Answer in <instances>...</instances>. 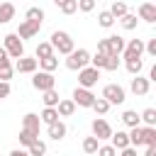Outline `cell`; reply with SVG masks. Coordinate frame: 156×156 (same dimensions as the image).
<instances>
[{
	"instance_id": "836d02e7",
	"label": "cell",
	"mask_w": 156,
	"mask_h": 156,
	"mask_svg": "<svg viewBox=\"0 0 156 156\" xmlns=\"http://www.w3.org/2000/svg\"><path fill=\"white\" fill-rule=\"evenodd\" d=\"M98 146H100V141H98L95 136H85V139H83V151H85V154H90V156L98 154Z\"/></svg>"
},
{
	"instance_id": "60d3db41",
	"label": "cell",
	"mask_w": 156,
	"mask_h": 156,
	"mask_svg": "<svg viewBox=\"0 0 156 156\" xmlns=\"http://www.w3.org/2000/svg\"><path fill=\"white\" fill-rule=\"evenodd\" d=\"M144 51H146L149 56H156V39H149V41H144Z\"/></svg>"
},
{
	"instance_id": "ffe728a7",
	"label": "cell",
	"mask_w": 156,
	"mask_h": 156,
	"mask_svg": "<svg viewBox=\"0 0 156 156\" xmlns=\"http://www.w3.org/2000/svg\"><path fill=\"white\" fill-rule=\"evenodd\" d=\"M49 56H56V54H54V46H51L49 41H39V46H37V51H34V58L41 61V58H49Z\"/></svg>"
},
{
	"instance_id": "8fae6325",
	"label": "cell",
	"mask_w": 156,
	"mask_h": 156,
	"mask_svg": "<svg viewBox=\"0 0 156 156\" xmlns=\"http://www.w3.org/2000/svg\"><path fill=\"white\" fill-rule=\"evenodd\" d=\"M71 100H73V105H78V107H93V102H95V95H93L90 90H85V88H76Z\"/></svg>"
},
{
	"instance_id": "f35d334b",
	"label": "cell",
	"mask_w": 156,
	"mask_h": 156,
	"mask_svg": "<svg viewBox=\"0 0 156 156\" xmlns=\"http://www.w3.org/2000/svg\"><path fill=\"white\" fill-rule=\"evenodd\" d=\"M15 76V68L7 66V68H0V83H10V78Z\"/></svg>"
},
{
	"instance_id": "484cf974",
	"label": "cell",
	"mask_w": 156,
	"mask_h": 156,
	"mask_svg": "<svg viewBox=\"0 0 156 156\" xmlns=\"http://www.w3.org/2000/svg\"><path fill=\"white\" fill-rule=\"evenodd\" d=\"M24 20H29V22H44V10L37 7V5H32V7H27Z\"/></svg>"
},
{
	"instance_id": "cb8c5ba5",
	"label": "cell",
	"mask_w": 156,
	"mask_h": 156,
	"mask_svg": "<svg viewBox=\"0 0 156 156\" xmlns=\"http://www.w3.org/2000/svg\"><path fill=\"white\" fill-rule=\"evenodd\" d=\"M141 141L144 146H156V127H141Z\"/></svg>"
},
{
	"instance_id": "6da1fadb",
	"label": "cell",
	"mask_w": 156,
	"mask_h": 156,
	"mask_svg": "<svg viewBox=\"0 0 156 156\" xmlns=\"http://www.w3.org/2000/svg\"><path fill=\"white\" fill-rule=\"evenodd\" d=\"M49 44L54 46V54L58 51V54H63V56H68V54L76 49V44H73V37H71L68 32H61V29H56V32L51 34Z\"/></svg>"
},
{
	"instance_id": "bcb514c9",
	"label": "cell",
	"mask_w": 156,
	"mask_h": 156,
	"mask_svg": "<svg viewBox=\"0 0 156 156\" xmlns=\"http://www.w3.org/2000/svg\"><path fill=\"white\" fill-rule=\"evenodd\" d=\"M144 156H156V146H146V154Z\"/></svg>"
},
{
	"instance_id": "ba28073f",
	"label": "cell",
	"mask_w": 156,
	"mask_h": 156,
	"mask_svg": "<svg viewBox=\"0 0 156 156\" xmlns=\"http://www.w3.org/2000/svg\"><path fill=\"white\" fill-rule=\"evenodd\" d=\"M39 29H41V22H29V20H22L15 34H17V37H20V41H22V39H32V37H37V34H39Z\"/></svg>"
},
{
	"instance_id": "f546056e",
	"label": "cell",
	"mask_w": 156,
	"mask_h": 156,
	"mask_svg": "<svg viewBox=\"0 0 156 156\" xmlns=\"http://www.w3.org/2000/svg\"><path fill=\"white\" fill-rule=\"evenodd\" d=\"M98 24H100L102 29H110V27L115 24V17H112L107 10H100V12H98Z\"/></svg>"
},
{
	"instance_id": "7c38bea8",
	"label": "cell",
	"mask_w": 156,
	"mask_h": 156,
	"mask_svg": "<svg viewBox=\"0 0 156 156\" xmlns=\"http://www.w3.org/2000/svg\"><path fill=\"white\" fill-rule=\"evenodd\" d=\"M17 73H37V68H39V63H37V58H32V56H22V58H17L15 61V66H12Z\"/></svg>"
},
{
	"instance_id": "74e56055",
	"label": "cell",
	"mask_w": 156,
	"mask_h": 156,
	"mask_svg": "<svg viewBox=\"0 0 156 156\" xmlns=\"http://www.w3.org/2000/svg\"><path fill=\"white\" fill-rule=\"evenodd\" d=\"M78 10L80 12H93L95 10V0H78Z\"/></svg>"
},
{
	"instance_id": "52a82bcc",
	"label": "cell",
	"mask_w": 156,
	"mask_h": 156,
	"mask_svg": "<svg viewBox=\"0 0 156 156\" xmlns=\"http://www.w3.org/2000/svg\"><path fill=\"white\" fill-rule=\"evenodd\" d=\"M124 44H127V41H124L119 34H110V37H105V54H107V56H122Z\"/></svg>"
},
{
	"instance_id": "d4e9b609",
	"label": "cell",
	"mask_w": 156,
	"mask_h": 156,
	"mask_svg": "<svg viewBox=\"0 0 156 156\" xmlns=\"http://www.w3.org/2000/svg\"><path fill=\"white\" fill-rule=\"evenodd\" d=\"M56 7L63 12V15H73L78 10V0H56Z\"/></svg>"
},
{
	"instance_id": "7402d4cb",
	"label": "cell",
	"mask_w": 156,
	"mask_h": 156,
	"mask_svg": "<svg viewBox=\"0 0 156 156\" xmlns=\"http://www.w3.org/2000/svg\"><path fill=\"white\" fill-rule=\"evenodd\" d=\"M39 122H44L46 127L54 124V122H58V112H56V107H44L41 115H39Z\"/></svg>"
},
{
	"instance_id": "83f0119b",
	"label": "cell",
	"mask_w": 156,
	"mask_h": 156,
	"mask_svg": "<svg viewBox=\"0 0 156 156\" xmlns=\"http://www.w3.org/2000/svg\"><path fill=\"white\" fill-rule=\"evenodd\" d=\"M41 95H44V98H41V100H44V107H56V105L61 102L56 88H54V90H46V93H41Z\"/></svg>"
},
{
	"instance_id": "3957f363",
	"label": "cell",
	"mask_w": 156,
	"mask_h": 156,
	"mask_svg": "<svg viewBox=\"0 0 156 156\" xmlns=\"http://www.w3.org/2000/svg\"><path fill=\"white\" fill-rule=\"evenodd\" d=\"M110 107L112 105H122L124 100H127V93H124V88L119 85V83H107L105 88H102V95H100Z\"/></svg>"
},
{
	"instance_id": "1f68e13d",
	"label": "cell",
	"mask_w": 156,
	"mask_h": 156,
	"mask_svg": "<svg viewBox=\"0 0 156 156\" xmlns=\"http://www.w3.org/2000/svg\"><path fill=\"white\" fill-rule=\"evenodd\" d=\"M136 15H132V12H127L122 20H119V24H122V29H127V32H132V29H136Z\"/></svg>"
},
{
	"instance_id": "7bdbcfd3",
	"label": "cell",
	"mask_w": 156,
	"mask_h": 156,
	"mask_svg": "<svg viewBox=\"0 0 156 156\" xmlns=\"http://www.w3.org/2000/svg\"><path fill=\"white\" fill-rule=\"evenodd\" d=\"M10 93H12V88H10V83H0V100H2V98H7Z\"/></svg>"
},
{
	"instance_id": "ac0fdd59",
	"label": "cell",
	"mask_w": 156,
	"mask_h": 156,
	"mask_svg": "<svg viewBox=\"0 0 156 156\" xmlns=\"http://www.w3.org/2000/svg\"><path fill=\"white\" fill-rule=\"evenodd\" d=\"M56 112H58V119H61V117H71V115L76 112V105H73V100H71V98L61 100V102L56 105Z\"/></svg>"
},
{
	"instance_id": "4dcf8cb0",
	"label": "cell",
	"mask_w": 156,
	"mask_h": 156,
	"mask_svg": "<svg viewBox=\"0 0 156 156\" xmlns=\"http://www.w3.org/2000/svg\"><path fill=\"white\" fill-rule=\"evenodd\" d=\"M124 68H127L132 76H139L141 68H144V61H141V58H129V61H124Z\"/></svg>"
},
{
	"instance_id": "44dd1931",
	"label": "cell",
	"mask_w": 156,
	"mask_h": 156,
	"mask_svg": "<svg viewBox=\"0 0 156 156\" xmlns=\"http://www.w3.org/2000/svg\"><path fill=\"white\" fill-rule=\"evenodd\" d=\"M15 5L12 2H0V24H7L12 17H15Z\"/></svg>"
},
{
	"instance_id": "d6986e66",
	"label": "cell",
	"mask_w": 156,
	"mask_h": 156,
	"mask_svg": "<svg viewBox=\"0 0 156 156\" xmlns=\"http://www.w3.org/2000/svg\"><path fill=\"white\" fill-rule=\"evenodd\" d=\"M122 122H124V127H129V129L141 127V119H139L136 110H124V112H122Z\"/></svg>"
},
{
	"instance_id": "8992f818",
	"label": "cell",
	"mask_w": 156,
	"mask_h": 156,
	"mask_svg": "<svg viewBox=\"0 0 156 156\" xmlns=\"http://www.w3.org/2000/svg\"><path fill=\"white\" fill-rule=\"evenodd\" d=\"M98 80H100V71H98V68H93V66H85L83 71H78V88H85V90H90L93 85H98Z\"/></svg>"
},
{
	"instance_id": "7a4b0ae2",
	"label": "cell",
	"mask_w": 156,
	"mask_h": 156,
	"mask_svg": "<svg viewBox=\"0 0 156 156\" xmlns=\"http://www.w3.org/2000/svg\"><path fill=\"white\" fill-rule=\"evenodd\" d=\"M66 68L68 71H83L85 66H90V51L88 49H73L68 56H66Z\"/></svg>"
},
{
	"instance_id": "f6af8a7d",
	"label": "cell",
	"mask_w": 156,
	"mask_h": 156,
	"mask_svg": "<svg viewBox=\"0 0 156 156\" xmlns=\"http://www.w3.org/2000/svg\"><path fill=\"white\" fill-rule=\"evenodd\" d=\"M10 156H29V154H27L24 149H12V151H10Z\"/></svg>"
},
{
	"instance_id": "603a6c76",
	"label": "cell",
	"mask_w": 156,
	"mask_h": 156,
	"mask_svg": "<svg viewBox=\"0 0 156 156\" xmlns=\"http://www.w3.org/2000/svg\"><path fill=\"white\" fill-rule=\"evenodd\" d=\"M107 12H110V15L115 17V22H117V20H122V17L129 12V7H127V2H112Z\"/></svg>"
},
{
	"instance_id": "9a60e30c",
	"label": "cell",
	"mask_w": 156,
	"mask_h": 156,
	"mask_svg": "<svg viewBox=\"0 0 156 156\" xmlns=\"http://www.w3.org/2000/svg\"><path fill=\"white\" fill-rule=\"evenodd\" d=\"M22 129H24V132H32V134H37V136H39V129H41L39 115H34V112H27V115L22 117Z\"/></svg>"
},
{
	"instance_id": "d590c367",
	"label": "cell",
	"mask_w": 156,
	"mask_h": 156,
	"mask_svg": "<svg viewBox=\"0 0 156 156\" xmlns=\"http://www.w3.org/2000/svg\"><path fill=\"white\" fill-rule=\"evenodd\" d=\"M90 110H93L95 115H100V117H102V115H107L110 105H107V102H105L102 98H95V102H93V107H90Z\"/></svg>"
},
{
	"instance_id": "9c48e42d",
	"label": "cell",
	"mask_w": 156,
	"mask_h": 156,
	"mask_svg": "<svg viewBox=\"0 0 156 156\" xmlns=\"http://www.w3.org/2000/svg\"><path fill=\"white\" fill-rule=\"evenodd\" d=\"M144 54V39H129L124 44V51H122V58L129 61V58H141Z\"/></svg>"
},
{
	"instance_id": "ee69618b",
	"label": "cell",
	"mask_w": 156,
	"mask_h": 156,
	"mask_svg": "<svg viewBox=\"0 0 156 156\" xmlns=\"http://www.w3.org/2000/svg\"><path fill=\"white\" fill-rule=\"evenodd\" d=\"M119 156H136V149H132V146H129V149H122Z\"/></svg>"
},
{
	"instance_id": "e0dca14e",
	"label": "cell",
	"mask_w": 156,
	"mask_h": 156,
	"mask_svg": "<svg viewBox=\"0 0 156 156\" xmlns=\"http://www.w3.org/2000/svg\"><path fill=\"white\" fill-rule=\"evenodd\" d=\"M110 146L115 149V151H122V149H129V136H127V132H122V129H117V132H112V136H110Z\"/></svg>"
},
{
	"instance_id": "277c9868",
	"label": "cell",
	"mask_w": 156,
	"mask_h": 156,
	"mask_svg": "<svg viewBox=\"0 0 156 156\" xmlns=\"http://www.w3.org/2000/svg\"><path fill=\"white\" fill-rule=\"evenodd\" d=\"M2 49L7 51V56L10 58H22L24 56V44L20 41V37L12 32V34H5V39H2Z\"/></svg>"
},
{
	"instance_id": "b9f144b4",
	"label": "cell",
	"mask_w": 156,
	"mask_h": 156,
	"mask_svg": "<svg viewBox=\"0 0 156 156\" xmlns=\"http://www.w3.org/2000/svg\"><path fill=\"white\" fill-rule=\"evenodd\" d=\"M7 66H12V63H10V56H7V51L0 46V68H7Z\"/></svg>"
},
{
	"instance_id": "e575fe53",
	"label": "cell",
	"mask_w": 156,
	"mask_h": 156,
	"mask_svg": "<svg viewBox=\"0 0 156 156\" xmlns=\"http://www.w3.org/2000/svg\"><path fill=\"white\" fill-rule=\"evenodd\" d=\"M24 151H27L29 156H44V154H46V144H44L41 139H37V141H34L29 149H24Z\"/></svg>"
},
{
	"instance_id": "d6a6232c",
	"label": "cell",
	"mask_w": 156,
	"mask_h": 156,
	"mask_svg": "<svg viewBox=\"0 0 156 156\" xmlns=\"http://www.w3.org/2000/svg\"><path fill=\"white\" fill-rule=\"evenodd\" d=\"M39 136L37 134H32V132H24V129H20V146H24V149H29L34 141H37Z\"/></svg>"
},
{
	"instance_id": "f1b7e54d",
	"label": "cell",
	"mask_w": 156,
	"mask_h": 156,
	"mask_svg": "<svg viewBox=\"0 0 156 156\" xmlns=\"http://www.w3.org/2000/svg\"><path fill=\"white\" fill-rule=\"evenodd\" d=\"M139 119L144 122V127H156V110H154V107H146V110L139 115Z\"/></svg>"
},
{
	"instance_id": "8d00e7d4",
	"label": "cell",
	"mask_w": 156,
	"mask_h": 156,
	"mask_svg": "<svg viewBox=\"0 0 156 156\" xmlns=\"http://www.w3.org/2000/svg\"><path fill=\"white\" fill-rule=\"evenodd\" d=\"M117 68H119V56H107L102 71H117Z\"/></svg>"
},
{
	"instance_id": "5b68a950",
	"label": "cell",
	"mask_w": 156,
	"mask_h": 156,
	"mask_svg": "<svg viewBox=\"0 0 156 156\" xmlns=\"http://www.w3.org/2000/svg\"><path fill=\"white\" fill-rule=\"evenodd\" d=\"M32 88L39 90V93L54 90V88H56V78H54V73H44V71L32 73Z\"/></svg>"
},
{
	"instance_id": "30bf717a",
	"label": "cell",
	"mask_w": 156,
	"mask_h": 156,
	"mask_svg": "<svg viewBox=\"0 0 156 156\" xmlns=\"http://www.w3.org/2000/svg\"><path fill=\"white\" fill-rule=\"evenodd\" d=\"M93 136L98 139V141H105V139H110L112 136V127L107 124V119H102V117H98V119H93Z\"/></svg>"
},
{
	"instance_id": "4316f807",
	"label": "cell",
	"mask_w": 156,
	"mask_h": 156,
	"mask_svg": "<svg viewBox=\"0 0 156 156\" xmlns=\"http://www.w3.org/2000/svg\"><path fill=\"white\" fill-rule=\"evenodd\" d=\"M39 63V68L44 71V73H54L56 68H58V58L56 56H49V58H41V61H37Z\"/></svg>"
},
{
	"instance_id": "2e32d148",
	"label": "cell",
	"mask_w": 156,
	"mask_h": 156,
	"mask_svg": "<svg viewBox=\"0 0 156 156\" xmlns=\"http://www.w3.org/2000/svg\"><path fill=\"white\" fill-rule=\"evenodd\" d=\"M46 134H49V139H54V141H61L66 134H68V127L58 119V122H54V124H49L46 127Z\"/></svg>"
},
{
	"instance_id": "4fadbf2b",
	"label": "cell",
	"mask_w": 156,
	"mask_h": 156,
	"mask_svg": "<svg viewBox=\"0 0 156 156\" xmlns=\"http://www.w3.org/2000/svg\"><path fill=\"white\" fill-rule=\"evenodd\" d=\"M136 15H139V20L154 24V22H156V5H154V2H139Z\"/></svg>"
},
{
	"instance_id": "5bb4252c",
	"label": "cell",
	"mask_w": 156,
	"mask_h": 156,
	"mask_svg": "<svg viewBox=\"0 0 156 156\" xmlns=\"http://www.w3.org/2000/svg\"><path fill=\"white\" fill-rule=\"evenodd\" d=\"M129 90H132L134 95L144 98V95H149V90H151V83H149L146 78H141V76H134V78H132V83H129Z\"/></svg>"
},
{
	"instance_id": "ab89813d",
	"label": "cell",
	"mask_w": 156,
	"mask_h": 156,
	"mask_svg": "<svg viewBox=\"0 0 156 156\" xmlns=\"http://www.w3.org/2000/svg\"><path fill=\"white\" fill-rule=\"evenodd\" d=\"M98 156H117V151H115L110 144H100V146H98Z\"/></svg>"
}]
</instances>
